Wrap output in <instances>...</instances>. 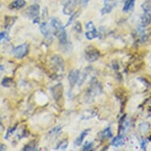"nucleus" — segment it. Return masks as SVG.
<instances>
[{
	"label": "nucleus",
	"instance_id": "nucleus-1",
	"mask_svg": "<svg viewBox=\"0 0 151 151\" xmlns=\"http://www.w3.org/2000/svg\"><path fill=\"white\" fill-rule=\"evenodd\" d=\"M51 25L53 29L54 34L57 37L61 46H67L68 45L67 40V34L65 29V27L62 25V23L55 17H52L51 19Z\"/></svg>",
	"mask_w": 151,
	"mask_h": 151
},
{
	"label": "nucleus",
	"instance_id": "nucleus-2",
	"mask_svg": "<svg viewBox=\"0 0 151 151\" xmlns=\"http://www.w3.org/2000/svg\"><path fill=\"white\" fill-rule=\"evenodd\" d=\"M101 92V87L99 83L97 82V80L94 79L93 81H92L90 83V86L86 94V101L87 103H91L95 98V97L98 95Z\"/></svg>",
	"mask_w": 151,
	"mask_h": 151
},
{
	"label": "nucleus",
	"instance_id": "nucleus-3",
	"mask_svg": "<svg viewBox=\"0 0 151 151\" xmlns=\"http://www.w3.org/2000/svg\"><path fill=\"white\" fill-rule=\"evenodd\" d=\"M100 55H101V54H100L99 51L93 46L87 47L86 51H85L86 60L89 61V63H93L97 61L99 59Z\"/></svg>",
	"mask_w": 151,
	"mask_h": 151
},
{
	"label": "nucleus",
	"instance_id": "nucleus-4",
	"mask_svg": "<svg viewBox=\"0 0 151 151\" xmlns=\"http://www.w3.org/2000/svg\"><path fill=\"white\" fill-rule=\"evenodd\" d=\"M51 63L55 70L56 71H64V61L59 55H55L51 58Z\"/></svg>",
	"mask_w": 151,
	"mask_h": 151
},
{
	"label": "nucleus",
	"instance_id": "nucleus-5",
	"mask_svg": "<svg viewBox=\"0 0 151 151\" xmlns=\"http://www.w3.org/2000/svg\"><path fill=\"white\" fill-rule=\"evenodd\" d=\"M29 45L28 44H23V45L17 46L13 49V54L15 58L17 59H22L29 53Z\"/></svg>",
	"mask_w": 151,
	"mask_h": 151
},
{
	"label": "nucleus",
	"instance_id": "nucleus-6",
	"mask_svg": "<svg viewBox=\"0 0 151 151\" xmlns=\"http://www.w3.org/2000/svg\"><path fill=\"white\" fill-rule=\"evenodd\" d=\"M51 93L55 101H60L63 95V86L61 83L55 85L51 88Z\"/></svg>",
	"mask_w": 151,
	"mask_h": 151
},
{
	"label": "nucleus",
	"instance_id": "nucleus-7",
	"mask_svg": "<svg viewBox=\"0 0 151 151\" xmlns=\"http://www.w3.org/2000/svg\"><path fill=\"white\" fill-rule=\"evenodd\" d=\"M24 13L28 17L37 20L38 15L40 14V6L38 4H33L29 6Z\"/></svg>",
	"mask_w": 151,
	"mask_h": 151
},
{
	"label": "nucleus",
	"instance_id": "nucleus-8",
	"mask_svg": "<svg viewBox=\"0 0 151 151\" xmlns=\"http://www.w3.org/2000/svg\"><path fill=\"white\" fill-rule=\"evenodd\" d=\"M40 30L41 33L43 34V36L48 40H52V31L50 28L49 25L47 24V22H43L40 24Z\"/></svg>",
	"mask_w": 151,
	"mask_h": 151
},
{
	"label": "nucleus",
	"instance_id": "nucleus-9",
	"mask_svg": "<svg viewBox=\"0 0 151 151\" xmlns=\"http://www.w3.org/2000/svg\"><path fill=\"white\" fill-rule=\"evenodd\" d=\"M76 4V0H64V6L63 12L66 15H70L73 13Z\"/></svg>",
	"mask_w": 151,
	"mask_h": 151
},
{
	"label": "nucleus",
	"instance_id": "nucleus-10",
	"mask_svg": "<svg viewBox=\"0 0 151 151\" xmlns=\"http://www.w3.org/2000/svg\"><path fill=\"white\" fill-rule=\"evenodd\" d=\"M78 78H79V70H70L68 75V80H69V84L71 88L76 84V82L78 81Z\"/></svg>",
	"mask_w": 151,
	"mask_h": 151
},
{
	"label": "nucleus",
	"instance_id": "nucleus-11",
	"mask_svg": "<svg viewBox=\"0 0 151 151\" xmlns=\"http://www.w3.org/2000/svg\"><path fill=\"white\" fill-rule=\"evenodd\" d=\"M116 3L112 2V0H105L104 1V7L102 8L101 10V14H109L111 12L112 9L115 7Z\"/></svg>",
	"mask_w": 151,
	"mask_h": 151
},
{
	"label": "nucleus",
	"instance_id": "nucleus-12",
	"mask_svg": "<svg viewBox=\"0 0 151 151\" xmlns=\"http://www.w3.org/2000/svg\"><path fill=\"white\" fill-rule=\"evenodd\" d=\"M151 22V14L150 13H145L141 16V21H140V24H141L142 27H146L149 25Z\"/></svg>",
	"mask_w": 151,
	"mask_h": 151
},
{
	"label": "nucleus",
	"instance_id": "nucleus-13",
	"mask_svg": "<svg viewBox=\"0 0 151 151\" xmlns=\"http://www.w3.org/2000/svg\"><path fill=\"white\" fill-rule=\"evenodd\" d=\"M26 5L25 0H14L9 5L10 9H20Z\"/></svg>",
	"mask_w": 151,
	"mask_h": 151
},
{
	"label": "nucleus",
	"instance_id": "nucleus-14",
	"mask_svg": "<svg viewBox=\"0 0 151 151\" xmlns=\"http://www.w3.org/2000/svg\"><path fill=\"white\" fill-rule=\"evenodd\" d=\"M134 3H135V0H127L124 3L123 11L124 12H129L130 10L134 8Z\"/></svg>",
	"mask_w": 151,
	"mask_h": 151
},
{
	"label": "nucleus",
	"instance_id": "nucleus-15",
	"mask_svg": "<svg viewBox=\"0 0 151 151\" xmlns=\"http://www.w3.org/2000/svg\"><path fill=\"white\" fill-rule=\"evenodd\" d=\"M124 144V139L123 136L115 137L113 140L111 141V145L115 147H119L120 146H123Z\"/></svg>",
	"mask_w": 151,
	"mask_h": 151
},
{
	"label": "nucleus",
	"instance_id": "nucleus-16",
	"mask_svg": "<svg viewBox=\"0 0 151 151\" xmlns=\"http://www.w3.org/2000/svg\"><path fill=\"white\" fill-rule=\"evenodd\" d=\"M97 37H98V32H97L96 29H93L89 30V31H87L86 32V37L89 40H93L94 38H96Z\"/></svg>",
	"mask_w": 151,
	"mask_h": 151
},
{
	"label": "nucleus",
	"instance_id": "nucleus-17",
	"mask_svg": "<svg viewBox=\"0 0 151 151\" xmlns=\"http://www.w3.org/2000/svg\"><path fill=\"white\" fill-rule=\"evenodd\" d=\"M89 131V130H85L84 131H82L81 134L79 135V137L76 139V141H75V145L76 146H81L82 143V142L84 140V139L86 138V136L88 134V132Z\"/></svg>",
	"mask_w": 151,
	"mask_h": 151
},
{
	"label": "nucleus",
	"instance_id": "nucleus-18",
	"mask_svg": "<svg viewBox=\"0 0 151 151\" xmlns=\"http://www.w3.org/2000/svg\"><path fill=\"white\" fill-rule=\"evenodd\" d=\"M14 85V80L11 78H5L2 81V86L4 87H10Z\"/></svg>",
	"mask_w": 151,
	"mask_h": 151
},
{
	"label": "nucleus",
	"instance_id": "nucleus-19",
	"mask_svg": "<svg viewBox=\"0 0 151 151\" xmlns=\"http://www.w3.org/2000/svg\"><path fill=\"white\" fill-rule=\"evenodd\" d=\"M101 135L102 138H104V139H109V138H111L112 136V133H111V129L108 127L105 130H104L101 133Z\"/></svg>",
	"mask_w": 151,
	"mask_h": 151
},
{
	"label": "nucleus",
	"instance_id": "nucleus-20",
	"mask_svg": "<svg viewBox=\"0 0 151 151\" xmlns=\"http://www.w3.org/2000/svg\"><path fill=\"white\" fill-rule=\"evenodd\" d=\"M17 19L16 17H6L5 28H10L14 23L15 20Z\"/></svg>",
	"mask_w": 151,
	"mask_h": 151
},
{
	"label": "nucleus",
	"instance_id": "nucleus-21",
	"mask_svg": "<svg viewBox=\"0 0 151 151\" xmlns=\"http://www.w3.org/2000/svg\"><path fill=\"white\" fill-rule=\"evenodd\" d=\"M37 150V145L34 142H29V144H27L26 146H25L23 150Z\"/></svg>",
	"mask_w": 151,
	"mask_h": 151
},
{
	"label": "nucleus",
	"instance_id": "nucleus-22",
	"mask_svg": "<svg viewBox=\"0 0 151 151\" xmlns=\"http://www.w3.org/2000/svg\"><path fill=\"white\" fill-rule=\"evenodd\" d=\"M80 14V11H77L76 13H74V14H70L71 16H70V17L69 18V20H68V22H67V24H66V26H68L69 25H70L73 22H74V20H76V18H77L78 16H79Z\"/></svg>",
	"mask_w": 151,
	"mask_h": 151
},
{
	"label": "nucleus",
	"instance_id": "nucleus-23",
	"mask_svg": "<svg viewBox=\"0 0 151 151\" xmlns=\"http://www.w3.org/2000/svg\"><path fill=\"white\" fill-rule=\"evenodd\" d=\"M67 146H68L67 140H63V141H61L60 143L58 144L55 150H65V149H67Z\"/></svg>",
	"mask_w": 151,
	"mask_h": 151
},
{
	"label": "nucleus",
	"instance_id": "nucleus-24",
	"mask_svg": "<svg viewBox=\"0 0 151 151\" xmlns=\"http://www.w3.org/2000/svg\"><path fill=\"white\" fill-rule=\"evenodd\" d=\"M62 130V127L61 126H58L55 127L54 128H52L51 131H49V135H52V136H55V135H56L60 133V131Z\"/></svg>",
	"mask_w": 151,
	"mask_h": 151
},
{
	"label": "nucleus",
	"instance_id": "nucleus-25",
	"mask_svg": "<svg viewBox=\"0 0 151 151\" xmlns=\"http://www.w3.org/2000/svg\"><path fill=\"white\" fill-rule=\"evenodd\" d=\"M142 8L145 13H150L151 14V4L148 2H145V3L142 5Z\"/></svg>",
	"mask_w": 151,
	"mask_h": 151
},
{
	"label": "nucleus",
	"instance_id": "nucleus-26",
	"mask_svg": "<svg viewBox=\"0 0 151 151\" xmlns=\"http://www.w3.org/2000/svg\"><path fill=\"white\" fill-rule=\"evenodd\" d=\"M92 147H93V143H91V142H86V143L83 146L82 150L84 151L90 150H92Z\"/></svg>",
	"mask_w": 151,
	"mask_h": 151
},
{
	"label": "nucleus",
	"instance_id": "nucleus-27",
	"mask_svg": "<svg viewBox=\"0 0 151 151\" xmlns=\"http://www.w3.org/2000/svg\"><path fill=\"white\" fill-rule=\"evenodd\" d=\"M74 29L76 30L78 32L81 33L82 31V25H81V23L76 22V24H75V26H74Z\"/></svg>",
	"mask_w": 151,
	"mask_h": 151
},
{
	"label": "nucleus",
	"instance_id": "nucleus-28",
	"mask_svg": "<svg viewBox=\"0 0 151 151\" xmlns=\"http://www.w3.org/2000/svg\"><path fill=\"white\" fill-rule=\"evenodd\" d=\"M86 28L87 29H95V26H94L93 23L92 22H88L86 24Z\"/></svg>",
	"mask_w": 151,
	"mask_h": 151
},
{
	"label": "nucleus",
	"instance_id": "nucleus-29",
	"mask_svg": "<svg viewBox=\"0 0 151 151\" xmlns=\"http://www.w3.org/2000/svg\"><path fill=\"white\" fill-rule=\"evenodd\" d=\"M15 129H16V127H14V128H11V129H10V130H9V131H8V132H7V134H6V139H8V138H9V136H10V134H13V132H14V131H15Z\"/></svg>",
	"mask_w": 151,
	"mask_h": 151
},
{
	"label": "nucleus",
	"instance_id": "nucleus-30",
	"mask_svg": "<svg viewBox=\"0 0 151 151\" xmlns=\"http://www.w3.org/2000/svg\"><path fill=\"white\" fill-rule=\"evenodd\" d=\"M6 37H7V34H6V32H0V40H3L4 38H6Z\"/></svg>",
	"mask_w": 151,
	"mask_h": 151
},
{
	"label": "nucleus",
	"instance_id": "nucleus-31",
	"mask_svg": "<svg viewBox=\"0 0 151 151\" xmlns=\"http://www.w3.org/2000/svg\"><path fill=\"white\" fill-rule=\"evenodd\" d=\"M145 146H146V142H145V140H143L142 142V148L143 150H145Z\"/></svg>",
	"mask_w": 151,
	"mask_h": 151
},
{
	"label": "nucleus",
	"instance_id": "nucleus-32",
	"mask_svg": "<svg viewBox=\"0 0 151 151\" xmlns=\"http://www.w3.org/2000/svg\"><path fill=\"white\" fill-rule=\"evenodd\" d=\"M89 1V0H82V3H84V4H86V3H88Z\"/></svg>",
	"mask_w": 151,
	"mask_h": 151
},
{
	"label": "nucleus",
	"instance_id": "nucleus-33",
	"mask_svg": "<svg viewBox=\"0 0 151 151\" xmlns=\"http://www.w3.org/2000/svg\"><path fill=\"white\" fill-rule=\"evenodd\" d=\"M149 2H150V3H151V0H148Z\"/></svg>",
	"mask_w": 151,
	"mask_h": 151
}]
</instances>
